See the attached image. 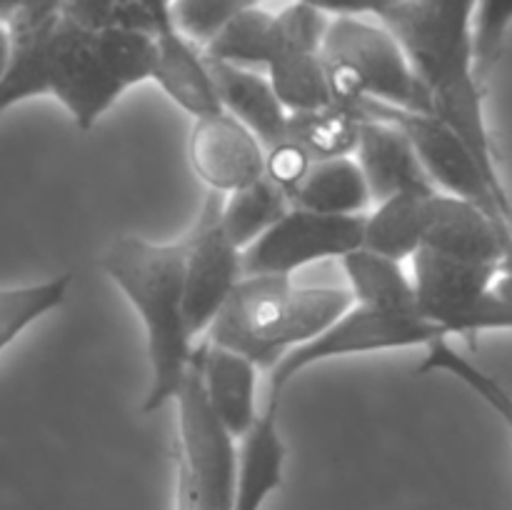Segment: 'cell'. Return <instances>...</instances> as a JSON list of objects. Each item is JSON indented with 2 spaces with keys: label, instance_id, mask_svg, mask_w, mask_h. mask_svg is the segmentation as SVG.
<instances>
[{
  "label": "cell",
  "instance_id": "7",
  "mask_svg": "<svg viewBox=\"0 0 512 510\" xmlns=\"http://www.w3.org/2000/svg\"><path fill=\"white\" fill-rule=\"evenodd\" d=\"M445 335L418 313H390V310L365 308L353 303L333 325L315 335L308 343L288 350L270 373L268 388L283 393L285 385L300 373L323 360L340 358V355L380 353V350L423 348L430 340Z\"/></svg>",
  "mask_w": 512,
  "mask_h": 510
},
{
  "label": "cell",
  "instance_id": "8",
  "mask_svg": "<svg viewBox=\"0 0 512 510\" xmlns=\"http://www.w3.org/2000/svg\"><path fill=\"white\" fill-rule=\"evenodd\" d=\"M178 405V450L175 465L188 470L195 483L213 498L220 510H233L235 475H238V450L208 403L200 375V350L193 348L178 390L173 395Z\"/></svg>",
  "mask_w": 512,
  "mask_h": 510
},
{
  "label": "cell",
  "instance_id": "25",
  "mask_svg": "<svg viewBox=\"0 0 512 510\" xmlns=\"http://www.w3.org/2000/svg\"><path fill=\"white\" fill-rule=\"evenodd\" d=\"M450 335H438V338L430 340L428 345H423V360L415 368V375H430L435 370H443V373H450L453 378H458L460 383L468 385L470 390L480 395L505 423L510 425L512 420V405L510 395L505 393L503 385L488 375L485 370H480L473 360H468L465 355H460L458 350L450 345Z\"/></svg>",
  "mask_w": 512,
  "mask_h": 510
},
{
  "label": "cell",
  "instance_id": "23",
  "mask_svg": "<svg viewBox=\"0 0 512 510\" xmlns=\"http://www.w3.org/2000/svg\"><path fill=\"white\" fill-rule=\"evenodd\" d=\"M290 208L293 205H290L288 195L263 175L255 183L230 193L228 200H223L220 220H223V228L230 240L243 250Z\"/></svg>",
  "mask_w": 512,
  "mask_h": 510
},
{
  "label": "cell",
  "instance_id": "29",
  "mask_svg": "<svg viewBox=\"0 0 512 510\" xmlns=\"http://www.w3.org/2000/svg\"><path fill=\"white\" fill-rule=\"evenodd\" d=\"M310 163H313V158H310L300 145H295L293 140L285 138L280 140V143H275L273 148L265 150V178L273 180V183L290 198V193H293L295 185L303 180Z\"/></svg>",
  "mask_w": 512,
  "mask_h": 510
},
{
  "label": "cell",
  "instance_id": "33",
  "mask_svg": "<svg viewBox=\"0 0 512 510\" xmlns=\"http://www.w3.org/2000/svg\"><path fill=\"white\" fill-rule=\"evenodd\" d=\"M8 58H10V35H8V25L0 23V80H3L5 68H8Z\"/></svg>",
  "mask_w": 512,
  "mask_h": 510
},
{
  "label": "cell",
  "instance_id": "17",
  "mask_svg": "<svg viewBox=\"0 0 512 510\" xmlns=\"http://www.w3.org/2000/svg\"><path fill=\"white\" fill-rule=\"evenodd\" d=\"M290 205L325 215H365L373 198L353 155H340L313 160L290 193Z\"/></svg>",
  "mask_w": 512,
  "mask_h": 510
},
{
  "label": "cell",
  "instance_id": "19",
  "mask_svg": "<svg viewBox=\"0 0 512 510\" xmlns=\"http://www.w3.org/2000/svg\"><path fill=\"white\" fill-rule=\"evenodd\" d=\"M430 193H400L375 203L373 213L365 215V248L400 260V263L405 258H413L423 248L425 198Z\"/></svg>",
  "mask_w": 512,
  "mask_h": 510
},
{
  "label": "cell",
  "instance_id": "22",
  "mask_svg": "<svg viewBox=\"0 0 512 510\" xmlns=\"http://www.w3.org/2000/svg\"><path fill=\"white\" fill-rule=\"evenodd\" d=\"M358 128L360 115H355L343 103L288 115V138L313 160L353 155Z\"/></svg>",
  "mask_w": 512,
  "mask_h": 510
},
{
  "label": "cell",
  "instance_id": "15",
  "mask_svg": "<svg viewBox=\"0 0 512 510\" xmlns=\"http://www.w3.org/2000/svg\"><path fill=\"white\" fill-rule=\"evenodd\" d=\"M200 350V375L208 403L233 438H243L258 418L260 368L235 350L205 340Z\"/></svg>",
  "mask_w": 512,
  "mask_h": 510
},
{
  "label": "cell",
  "instance_id": "11",
  "mask_svg": "<svg viewBox=\"0 0 512 510\" xmlns=\"http://www.w3.org/2000/svg\"><path fill=\"white\" fill-rule=\"evenodd\" d=\"M188 158L210 193L230 195L265 175V148L225 110L195 118Z\"/></svg>",
  "mask_w": 512,
  "mask_h": 510
},
{
  "label": "cell",
  "instance_id": "3",
  "mask_svg": "<svg viewBox=\"0 0 512 510\" xmlns=\"http://www.w3.org/2000/svg\"><path fill=\"white\" fill-rule=\"evenodd\" d=\"M348 288H305L293 275H243L208 325L223 345L270 370L288 350L308 343L353 305Z\"/></svg>",
  "mask_w": 512,
  "mask_h": 510
},
{
  "label": "cell",
  "instance_id": "21",
  "mask_svg": "<svg viewBox=\"0 0 512 510\" xmlns=\"http://www.w3.org/2000/svg\"><path fill=\"white\" fill-rule=\"evenodd\" d=\"M273 13L275 10L265 5L240 10L200 48V53L215 63L263 70L273 43Z\"/></svg>",
  "mask_w": 512,
  "mask_h": 510
},
{
  "label": "cell",
  "instance_id": "4",
  "mask_svg": "<svg viewBox=\"0 0 512 510\" xmlns=\"http://www.w3.org/2000/svg\"><path fill=\"white\" fill-rule=\"evenodd\" d=\"M320 60L335 103H380L433 113L428 90L383 23L370 18H330Z\"/></svg>",
  "mask_w": 512,
  "mask_h": 510
},
{
  "label": "cell",
  "instance_id": "1",
  "mask_svg": "<svg viewBox=\"0 0 512 510\" xmlns=\"http://www.w3.org/2000/svg\"><path fill=\"white\" fill-rule=\"evenodd\" d=\"M8 25L10 58L0 80V115L23 100L53 95L80 130H90L125 90L150 80L155 38L145 30H90L58 8Z\"/></svg>",
  "mask_w": 512,
  "mask_h": 510
},
{
  "label": "cell",
  "instance_id": "2",
  "mask_svg": "<svg viewBox=\"0 0 512 510\" xmlns=\"http://www.w3.org/2000/svg\"><path fill=\"white\" fill-rule=\"evenodd\" d=\"M100 268L123 290L145 328L150 388L143 413H155L173 400L195 348L185 323V243L118 235L105 248Z\"/></svg>",
  "mask_w": 512,
  "mask_h": 510
},
{
  "label": "cell",
  "instance_id": "30",
  "mask_svg": "<svg viewBox=\"0 0 512 510\" xmlns=\"http://www.w3.org/2000/svg\"><path fill=\"white\" fill-rule=\"evenodd\" d=\"M328 18H375L380 20L395 0H298Z\"/></svg>",
  "mask_w": 512,
  "mask_h": 510
},
{
  "label": "cell",
  "instance_id": "28",
  "mask_svg": "<svg viewBox=\"0 0 512 510\" xmlns=\"http://www.w3.org/2000/svg\"><path fill=\"white\" fill-rule=\"evenodd\" d=\"M268 0H173V23L190 43L203 48L240 10Z\"/></svg>",
  "mask_w": 512,
  "mask_h": 510
},
{
  "label": "cell",
  "instance_id": "9",
  "mask_svg": "<svg viewBox=\"0 0 512 510\" xmlns=\"http://www.w3.org/2000/svg\"><path fill=\"white\" fill-rule=\"evenodd\" d=\"M365 215H325L290 208L263 235L240 250L243 275H293L363 245Z\"/></svg>",
  "mask_w": 512,
  "mask_h": 510
},
{
  "label": "cell",
  "instance_id": "26",
  "mask_svg": "<svg viewBox=\"0 0 512 510\" xmlns=\"http://www.w3.org/2000/svg\"><path fill=\"white\" fill-rule=\"evenodd\" d=\"M512 0H475L473 10V73L480 88L503 60L510 40Z\"/></svg>",
  "mask_w": 512,
  "mask_h": 510
},
{
  "label": "cell",
  "instance_id": "16",
  "mask_svg": "<svg viewBox=\"0 0 512 510\" xmlns=\"http://www.w3.org/2000/svg\"><path fill=\"white\" fill-rule=\"evenodd\" d=\"M153 38L155 63L150 80H155L160 90L193 118L223 110L198 45L190 43L175 25L158 30Z\"/></svg>",
  "mask_w": 512,
  "mask_h": 510
},
{
  "label": "cell",
  "instance_id": "27",
  "mask_svg": "<svg viewBox=\"0 0 512 510\" xmlns=\"http://www.w3.org/2000/svg\"><path fill=\"white\" fill-rule=\"evenodd\" d=\"M58 13L90 30H145L153 33L138 0H58Z\"/></svg>",
  "mask_w": 512,
  "mask_h": 510
},
{
  "label": "cell",
  "instance_id": "20",
  "mask_svg": "<svg viewBox=\"0 0 512 510\" xmlns=\"http://www.w3.org/2000/svg\"><path fill=\"white\" fill-rule=\"evenodd\" d=\"M263 73L288 113H305L335 103L320 50H275Z\"/></svg>",
  "mask_w": 512,
  "mask_h": 510
},
{
  "label": "cell",
  "instance_id": "24",
  "mask_svg": "<svg viewBox=\"0 0 512 510\" xmlns=\"http://www.w3.org/2000/svg\"><path fill=\"white\" fill-rule=\"evenodd\" d=\"M70 283H73V275L63 273L43 283L0 288V353L35 320L60 308L68 298Z\"/></svg>",
  "mask_w": 512,
  "mask_h": 510
},
{
  "label": "cell",
  "instance_id": "18",
  "mask_svg": "<svg viewBox=\"0 0 512 510\" xmlns=\"http://www.w3.org/2000/svg\"><path fill=\"white\" fill-rule=\"evenodd\" d=\"M340 263H343V273L348 278L350 295L358 305L390 310V313H418L413 280H410V275H405L400 260L360 245V248L343 255Z\"/></svg>",
  "mask_w": 512,
  "mask_h": 510
},
{
  "label": "cell",
  "instance_id": "14",
  "mask_svg": "<svg viewBox=\"0 0 512 510\" xmlns=\"http://www.w3.org/2000/svg\"><path fill=\"white\" fill-rule=\"evenodd\" d=\"M215 95L225 113L245 125L265 150L288 138V110L275 95L263 70L238 68L205 58Z\"/></svg>",
  "mask_w": 512,
  "mask_h": 510
},
{
  "label": "cell",
  "instance_id": "13",
  "mask_svg": "<svg viewBox=\"0 0 512 510\" xmlns=\"http://www.w3.org/2000/svg\"><path fill=\"white\" fill-rule=\"evenodd\" d=\"M353 158L363 173L373 203L400 193L435 190L413 145L395 125L385 123V120L360 118Z\"/></svg>",
  "mask_w": 512,
  "mask_h": 510
},
{
  "label": "cell",
  "instance_id": "6",
  "mask_svg": "<svg viewBox=\"0 0 512 510\" xmlns=\"http://www.w3.org/2000/svg\"><path fill=\"white\" fill-rule=\"evenodd\" d=\"M348 108L360 118H375L395 125L413 145L435 190L470 200L480 210H485L500 228L510 230L508 190L498 188L488 178L468 145L443 120L435 118L433 113H415V110H400L380 103H358Z\"/></svg>",
  "mask_w": 512,
  "mask_h": 510
},
{
  "label": "cell",
  "instance_id": "32",
  "mask_svg": "<svg viewBox=\"0 0 512 510\" xmlns=\"http://www.w3.org/2000/svg\"><path fill=\"white\" fill-rule=\"evenodd\" d=\"M143 10L148 13L153 33L165 28H173V0H138Z\"/></svg>",
  "mask_w": 512,
  "mask_h": 510
},
{
  "label": "cell",
  "instance_id": "10",
  "mask_svg": "<svg viewBox=\"0 0 512 510\" xmlns=\"http://www.w3.org/2000/svg\"><path fill=\"white\" fill-rule=\"evenodd\" d=\"M220 208H223V195L208 193L193 230L183 238L185 323L193 340L208 330L238 280L243 278L240 248L225 233Z\"/></svg>",
  "mask_w": 512,
  "mask_h": 510
},
{
  "label": "cell",
  "instance_id": "31",
  "mask_svg": "<svg viewBox=\"0 0 512 510\" xmlns=\"http://www.w3.org/2000/svg\"><path fill=\"white\" fill-rule=\"evenodd\" d=\"M58 0H0V23H10L13 18L33 10H53Z\"/></svg>",
  "mask_w": 512,
  "mask_h": 510
},
{
  "label": "cell",
  "instance_id": "5",
  "mask_svg": "<svg viewBox=\"0 0 512 510\" xmlns=\"http://www.w3.org/2000/svg\"><path fill=\"white\" fill-rule=\"evenodd\" d=\"M503 263H475L420 248L413 255V293L420 318L445 335L475 338L512 325Z\"/></svg>",
  "mask_w": 512,
  "mask_h": 510
},
{
  "label": "cell",
  "instance_id": "12",
  "mask_svg": "<svg viewBox=\"0 0 512 510\" xmlns=\"http://www.w3.org/2000/svg\"><path fill=\"white\" fill-rule=\"evenodd\" d=\"M423 248L475 263H503L510 255V230L500 228L485 210L455 195L425 198Z\"/></svg>",
  "mask_w": 512,
  "mask_h": 510
}]
</instances>
